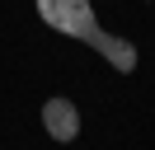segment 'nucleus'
Here are the masks:
<instances>
[{"instance_id":"f03ea898","label":"nucleus","mask_w":155,"mask_h":150,"mask_svg":"<svg viewBox=\"0 0 155 150\" xmlns=\"http://www.w3.org/2000/svg\"><path fill=\"white\" fill-rule=\"evenodd\" d=\"M42 127H47V136L52 141H61V145H66V141H75L80 136V108L71 99H47L42 103Z\"/></svg>"},{"instance_id":"f257e3e1","label":"nucleus","mask_w":155,"mask_h":150,"mask_svg":"<svg viewBox=\"0 0 155 150\" xmlns=\"http://www.w3.org/2000/svg\"><path fill=\"white\" fill-rule=\"evenodd\" d=\"M33 5H38V14L47 19L57 33L80 38L85 47H94L113 70H122V75L136 70V42H127V38H117V33H104L89 0H33Z\"/></svg>"}]
</instances>
